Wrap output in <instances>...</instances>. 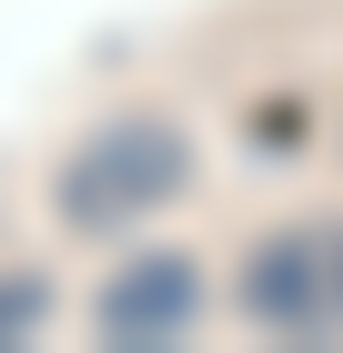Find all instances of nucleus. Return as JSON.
Masks as SVG:
<instances>
[{"mask_svg":"<svg viewBox=\"0 0 343 353\" xmlns=\"http://www.w3.org/2000/svg\"><path fill=\"white\" fill-rule=\"evenodd\" d=\"M182 192H192V132L161 121V111H121V121H101V132L51 172V212L81 243H111V232L152 222L161 202H182Z\"/></svg>","mask_w":343,"mask_h":353,"instance_id":"f257e3e1","label":"nucleus"},{"mask_svg":"<svg viewBox=\"0 0 343 353\" xmlns=\"http://www.w3.org/2000/svg\"><path fill=\"white\" fill-rule=\"evenodd\" d=\"M242 313L273 333H343V222H293L242 263Z\"/></svg>","mask_w":343,"mask_h":353,"instance_id":"f03ea898","label":"nucleus"},{"mask_svg":"<svg viewBox=\"0 0 343 353\" xmlns=\"http://www.w3.org/2000/svg\"><path fill=\"white\" fill-rule=\"evenodd\" d=\"M192 313H202V272H192V252H132V263L101 283V343L121 353H152L172 343V333H192Z\"/></svg>","mask_w":343,"mask_h":353,"instance_id":"7ed1b4c3","label":"nucleus"},{"mask_svg":"<svg viewBox=\"0 0 343 353\" xmlns=\"http://www.w3.org/2000/svg\"><path fill=\"white\" fill-rule=\"evenodd\" d=\"M51 323V283L41 272H0V343H30Z\"/></svg>","mask_w":343,"mask_h":353,"instance_id":"20e7f679","label":"nucleus"}]
</instances>
